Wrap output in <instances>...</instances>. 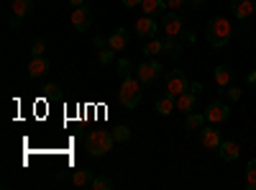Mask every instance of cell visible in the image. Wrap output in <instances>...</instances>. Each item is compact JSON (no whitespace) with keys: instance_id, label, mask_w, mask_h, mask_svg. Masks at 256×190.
Segmentation results:
<instances>
[{"instance_id":"ac0fdd59","label":"cell","mask_w":256,"mask_h":190,"mask_svg":"<svg viewBox=\"0 0 256 190\" xmlns=\"http://www.w3.org/2000/svg\"><path fill=\"white\" fill-rule=\"evenodd\" d=\"M212 75H216L218 88H228V85H230V80H233V70H230L228 65H218Z\"/></svg>"},{"instance_id":"f546056e","label":"cell","mask_w":256,"mask_h":190,"mask_svg":"<svg viewBox=\"0 0 256 190\" xmlns=\"http://www.w3.org/2000/svg\"><path fill=\"white\" fill-rule=\"evenodd\" d=\"M228 98L230 100H241V88H230L228 85Z\"/></svg>"},{"instance_id":"4dcf8cb0","label":"cell","mask_w":256,"mask_h":190,"mask_svg":"<svg viewBox=\"0 0 256 190\" xmlns=\"http://www.w3.org/2000/svg\"><path fill=\"white\" fill-rule=\"evenodd\" d=\"M92 44H95V49H102V47H108V39H105V36H95Z\"/></svg>"},{"instance_id":"d6986e66","label":"cell","mask_w":256,"mask_h":190,"mask_svg":"<svg viewBox=\"0 0 256 190\" xmlns=\"http://www.w3.org/2000/svg\"><path fill=\"white\" fill-rule=\"evenodd\" d=\"M205 121H208V118H205V113H192V111H190V113H187L184 126H187L190 131H198V129H202V126H205Z\"/></svg>"},{"instance_id":"8992f818","label":"cell","mask_w":256,"mask_h":190,"mask_svg":"<svg viewBox=\"0 0 256 190\" xmlns=\"http://www.w3.org/2000/svg\"><path fill=\"white\" fill-rule=\"evenodd\" d=\"M230 116V105L228 103H220V100H212L208 105V111H205V118L210 123H220V121H228Z\"/></svg>"},{"instance_id":"52a82bcc","label":"cell","mask_w":256,"mask_h":190,"mask_svg":"<svg viewBox=\"0 0 256 190\" xmlns=\"http://www.w3.org/2000/svg\"><path fill=\"white\" fill-rule=\"evenodd\" d=\"M162 29L166 31V36H172V39L182 36V31H184V26H182V18H180L174 11L164 13V18H162Z\"/></svg>"},{"instance_id":"7c38bea8","label":"cell","mask_w":256,"mask_h":190,"mask_svg":"<svg viewBox=\"0 0 256 190\" xmlns=\"http://www.w3.org/2000/svg\"><path fill=\"white\" fill-rule=\"evenodd\" d=\"M46 72H49V59H44V57H34V59H31V65H28V77L36 80V77H44Z\"/></svg>"},{"instance_id":"603a6c76","label":"cell","mask_w":256,"mask_h":190,"mask_svg":"<svg viewBox=\"0 0 256 190\" xmlns=\"http://www.w3.org/2000/svg\"><path fill=\"white\" fill-rule=\"evenodd\" d=\"M72 182H74L77 187L90 185V182H92V172H90V170H80V172H74V175H72Z\"/></svg>"},{"instance_id":"4fadbf2b","label":"cell","mask_w":256,"mask_h":190,"mask_svg":"<svg viewBox=\"0 0 256 190\" xmlns=\"http://www.w3.org/2000/svg\"><path fill=\"white\" fill-rule=\"evenodd\" d=\"M31 6H34V0H13V26H18L20 21H24V16H28V11H31Z\"/></svg>"},{"instance_id":"9c48e42d","label":"cell","mask_w":256,"mask_h":190,"mask_svg":"<svg viewBox=\"0 0 256 190\" xmlns=\"http://www.w3.org/2000/svg\"><path fill=\"white\" fill-rule=\"evenodd\" d=\"M230 11H233V16H236L238 21H246L248 16L256 13V3L254 0H230Z\"/></svg>"},{"instance_id":"ffe728a7","label":"cell","mask_w":256,"mask_h":190,"mask_svg":"<svg viewBox=\"0 0 256 190\" xmlns=\"http://www.w3.org/2000/svg\"><path fill=\"white\" fill-rule=\"evenodd\" d=\"M162 8H166L164 0H144V3H141V11H144L146 16H154V13H159Z\"/></svg>"},{"instance_id":"2e32d148","label":"cell","mask_w":256,"mask_h":190,"mask_svg":"<svg viewBox=\"0 0 256 190\" xmlns=\"http://www.w3.org/2000/svg\"><path fill=\"white\" fill-rule=\"evenodd\" d=\"M156 111H159V116H169L172 111H177V100L169 95V93H164V95L156 100Z\"/></svg>"},{"instance_id":"ba28073f","label":"cell","mask_w":256,"mask_h":190,"mask_svg":"<svg viewBox=\"0 0 256 190\" xmlns=\"http://www.w3.org/2000/svg\"><path fill=\"white\" fill-rule=\"evenodd\" d=\"M156 31H159V24H156L152 16H141V18L136 21V36H141V39H152Z\"/></svg>"},{"instance_id":"d6a6232c","label":"cell","mask_w":256,"mask_h":190,"mask_svg":"<svg viewBox=\"0 0 256 190\" xmlns=\"http://www.w3.org/2000/svg\"><path fill=\"white\" fill-rule=\"evenodd\" d=\"M141 3H144V0H123L126 8H141Z\"/></svg>"},{"instance_id":"d4e9b609","label":"cell","mask_w":256,"mask_h":190,"mask_svg":"<svg viewBox=\"0 0 256 190\" xmlns=\"http://www.w3.org/2000/svg\"><path fill=\"white\" fill-rule=\"evenodd\" d=\"M116 54H118V52H116V49H110V47H102V49H98V59H100V65H110Z\"/></svg>"},{"instance_id":"3957f363","label":"cell","mask_w":256,"mask_h":190,"mask_svg":"<svg viewBox=\"0 0 256 190\" xmlns=\"http://www.w3.org/2000/svg\"><path fill=\"white\" fill-rule=\"evenodd\" d=\"M113 144H116V136L110 131L95 129V131H90L88 141H84V149H88L92 157H102V154H108L113 149Z\"/></svg>"},{"instance_id":"5b68a950","label":"cell","mask_w":256,"mask_h":190,"mask_svg":"<svg viewBox=\"0 0 256 190\" xmlns=\"http://www.w3.org/2000/svg\"><path fill=\"white\" fill-rule=\"evenodd\" d=\"M162 75V65H159V59H148V62H141L138 65V70H136V77L141 80V82H154L156 77Z\"/></svg>"},{"instance_id":"4316f807","label":"cell","mask_w":256,"mask_h":190,"mask_svg":"<svg viewBox=\"0 0 256 190\" xmlns=\"http://www.w3.org/2000/svg\"><path fill=\"white\" fill-rule=\"evenodd\" d=\"M44 52H46L44 39H36V41H34V47H31V54H34V57H44Z\"/></svg>"},{"instance_id":"30bf717a","label":"cell","mask_w":256,"mask_h":190,"mask_svg":"<svg viewBox=\"0 0 256 190\" xmlns=\"http://www.w3.org/2000/svg\"><path fill=\"white\" fill-rule=\"evenodd\" d=\"M90 24H92V18H90L88 6H80V8H74V11H72V26H74L77 31H88V29H90Z\"/></svg>"},{"instance_id":"83f0119b","label":"cell","mask_w":256,"mask_h":190,"mask_svg":"<svg viewBox=\"0 0 256 190\" xmlns=\"http://www.w3.org/2000/svg\"><path fill=\"white\" fill-rule=\"evenodd\" d=\"M118 75H131V62L128 59H118Z\"/></svg>"},{"instance_id":"836d02e7","label":"cell","mask_w":256,"mask_h":190,"mask_svg":"<svg viewBox=\"0 0 256 190\" xmlns=\"http://www.w3.org/2000/svg\"><path fill=\"white\" fill-rule=\"evenodd\" d=\"M44 90H46V95H54V93H56V90H59V88H56V85H54V82H49V85H46V88H44Z\"/></svg>"},{"instance_id":"44dd1931","label":"cell","mask_w":256,"mask_h":190,"mask_svg":"<svg viewBox=\"0 0 256 190\" xmlns=\"http://www.w3.org/2000/svg\"><path fill=\"white\" fill-rule=\"evenodd\" d=\"M144 52H146L148 57H156V54L166 52V41H156V39H152V41H148V44L144 47Z\"/></svg>"},{"instance_id":"d590c367","label":"cell","mask_w":256,"mask_h":190,"mask_svg":"<svg viewBox=\"0 0 256 190\" xmlns=\"http://www.w3.org/2000/svg\"><path fill=\"white\" fill-rule=\"evenodd\" d=\"M70 6H74V8H80V6H84V0H67Z\"/></svg>"},{"instance_id":"8fae6325","label":"cell","mask_w":256,"mask_h":190,"mask_svg":"<svg viewBox=\"0 0 256 190\" xmlns=\"http://www.w3.org/2000/svg\"><path fill=\"white\" fill-rule=\"evenodd\" d=\"M200 141H202V146H205V149H220V134L216 131V129H210V126H202V129H200Z\"/></svg>"},{"instance_id":"7a4b0ae2","label":"cell","mask_w":256,"mask_h":190,"mask_svg":"<svg viewBox=\"0 0 256 190\" xmlns=\"http://www.w3.org/2000/svg\"><path fill=\"white\" fill-rule=\"evenodd\" d=\"M118 103L128 111L136 108V105L141 103V80L138 77H131V75L123 77L120 88H118Z\"/></svg>"},{"instance_id":"484cf974","label":"cell","mask_w":256,"mask_h":190,"mask_svg":"<svg viewBox=\"0 0 256 190\" xmlns=\"http://www.w3.org/2000/svg\"><path fill=\"white\" fill-rule=\"evenodd\" d=\"M113 136H116V141H128V139H131V129H128L126 123H120V126L113 129Z\"/></svg>"},{"instance_id":"1f68e13d","label":"cell","mask_w":256,"mask_h":190,"mask_svg":"<svg viewBox=\"0 0 256 190\" xmlns=\"http://www.w3.org/2000/svg\"><path fill=\"white\" fill-rule=\"evenodd\" d=\"M205 88H202V82H192V85H190V93H195V95H200Z\"/></svg>"},{"instance_id":"6da1fadb","label":"cell","mask_w":256,"mask_h":190,"mask_svg":"<svg viewBox=\"0 0 256 190\" xmlns=\"http://www.w3.org/2000/svg\"><path fill=\"white\" fill-rule=\"evenodd\" d=\"M230 34H233L230 21L223 18V16L212 18L210 24H208V29H205V39H208V44H210L212 49H223L228 41H230Z\"/></svg>"},{"instance_id":"cb8c5ba5","label":"cell","mask_w":256,"mask_h":190,"mask_svg":"<svg viewBox=\"0 0 256 190\" xmlns=\"http://www.w3.org/2000/svg\"><path fill=\"white\" fill-rule=\"evenodd\" d=\"M90 187H92V190H110V187H113V180H110V177H102V175H98V177H92Z\"/></svg>"},{"instance_id":"e0dca14e","label":"cell","mask_w":256,"mask_h":190,"mask_svg":"<svg viewBox=\"0 0 256 190\" xmlns=\"http://www.w3.org/2000/svg\"><path fill=\"white\" fill-rule=\"evenodd\" d=\"M126 44H128V34H126L123 29H118V31H113V34L108 36V47L116 49V52H123Z\"/></svg>"},{"instance_id":"8d00e7d4","label":"cell","mask_w":256,"mask_h":190,"mask_svg":"<svg viewBox=\"0 0 256 190\" xmlns=\"http://www.w3.org/2000/svg\"><path fill=\"white\" fill-rule=\"evenodd\" d=\"M202 3H205V0H190V6H192V8H200Z\"/></svg>"},{"instance_id":"f1b7e54d","label":"cell","mask_w":256,"mask_h":190,"mask_svg":"<svg viewBox=\"0 0 256 190\" xmlns=\"http://www.w3.org/2000/svg\"><path fill=\"white\" fill-rule=\"evenodd\" d=\"M164 6H166L169 11H177V8L184 6V0H164Z\"/></svg>"},{"instance_id":"9a60e30c","label":"cell","mask_w":256,"mask_h":190,"mask_svg":"<svg viewBox=\"0 0 256 190\" xmlns=\"http://www.w3.org/2000/svg\"><path fill=\"white\" fill-rule=\"evenodd\" d=\"M174 100H177V111L190 113L192 108H195V103H198V95H195V93H190V90H184V93H182V95H177Z\"/></svg>"},{"instance_id":"7402d4cb","label":"cell","mask_w":256,"mask_h":190,"mask_svg":"<svg viewBox=\"0 0 256 190\" xmlns=\"http://www.w3.org/2000/svg\"><path fill=\"white\" fill-rule=\"evenodd\" d=\"M246 187L256 190V159H248L246 164Z\"/></svg>"},{"instance_id":"277c9868","label":"cell","mask_w":256,"mask_h":190,"mask_svg":"<svg viewBox=\"0 0 256 190\" xmlns=\"http://www.w3.org/2000/svg\"><path fill=\"white\" fill-rule=\"evenodd\" d=\"M184 90H190L187 75H184L182 70H169V75H166V93L172 95V98H177V95H182Z\"/></svg>"},{"instance_id":"5bb4252c","label":"cell","mask_w":256,"mask_h":190,"mask_svg":"<svg viewBox=\"0 0 256 190\" xmlns=\"http://www.w3.org/2000/svg\"><path fill=\"white\" fill-rule=\"evenodd\" d=\"M238 154H241V146H238L236 141H230V139L220 141V157H223L226 162H233V159H238Z\"/></svg>"},{"instance_id":"e575fe53","label":"cell","mask_w":256,"mask_h":190,"mask_svg":"<svg viewBox=\"0 0 256 190\" xmlns=\"http://www.w3.org/2000/svg\"><path fill=\"white\" fill-rule=\"evenodd\" d=\"M248 85H256V70L248 72Z\"/></svg>"}]
</instances>
